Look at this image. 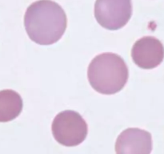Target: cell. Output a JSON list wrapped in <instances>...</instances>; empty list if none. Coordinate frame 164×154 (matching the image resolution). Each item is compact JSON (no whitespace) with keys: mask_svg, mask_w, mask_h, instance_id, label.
<instances>
[{"mask_svg":"<svg viewBox=\"0 0 164 154\" xmlns=\"http://www.w3.org/2000/svg\"><path fill=\"white\" fill-rule=\"evenodd\" d=\"M23 100L13 90L0 91V122H9L19 116L23 110Z\"/></svg>","mask_w":164,"mask_h":154,"instance_id":"52a82bcc","label":"cell"},{"mask_svg":"<svg viewBox=\"0 0 164 154\" xmlns=\"http://www.w3.org/2000/svg\"><path fill=\"white\" fill-rule=\"evenodd\" d=\"M131 57L135 63L139 67L142 69H152L163 62L164 47L155 37H142L133 45Z\"/></svg>","mask_w":164,"mask_h":154,"instance_id":"5b68a950","label":"cell"},{"mask_svg":"<svg viewBox=\"0 0 164 154\" xmlns=\"http://www.w3.org/2000/svg\"><path fill=\"white\" fill-rule=\"evenodd\" d=\"M55 141L66 147H74L83 143L88 132L85 120L77 112L67 110L54 117L51 126Z\"/></svg>","mask_w":164,"mask_h":154,"instance_id":"3957f363","label":"cell"},{"mask_svg":"<svg viewBox=\"0 0 164 154\" xmlns=\"http://www.w3.org/2000/svg\"><path fill=\"white\" fill-rule=\"evenodd\" d=\"M88 80L94 89L103 95H113L125 87L129 71L124 60L117 54L102 53L91 60Z\"/></svg>","mask_w":164,"mask_h":154,"instance_id":"7a4b0ae2","label":"cell"},{"mask_svg":"<svg viewBox=\"0 0 164 154\" xmlns=\"http://www.w3.org/2000/svg\"><path fill=\"white\" fill-rule=\"evenodd\" d=\"M67 19L63 9L51 0H39L26 9L24 25L33 42L51 45L58 42L67 28Z\"/></svg>","mask_w":164,"mask_h":154,"instance_id":"6da1fadb","label":"cell"},{"mask_svg":"<svg viewBox=\"0 0 164 154\" xmlns=\"http://www.w3.org/2000/svg\"><path fill=\"white\" fill-rule=\"evenodd\" d=\"M151 134L137 128L122 131L115 143L116 154H151Z\"/></svg>","mask_w":164,"mask_h":154,"instance_id":"8992f818","label":"cell"},{"mask_svg":"<svg viewBox=\"0 0 164 154\" xmlns=\"http://www.w3.org/2000/svg\"><path fill=\"white\" fill-rule=\"evenodd\" d=\"M131 15V0H96L95 2V19L107 30L115 31L123 27Z\"/></svg>","mask_w":164,"mask_h":154,"instance_id":"277c9868","label":"cell"}]
</instances>
